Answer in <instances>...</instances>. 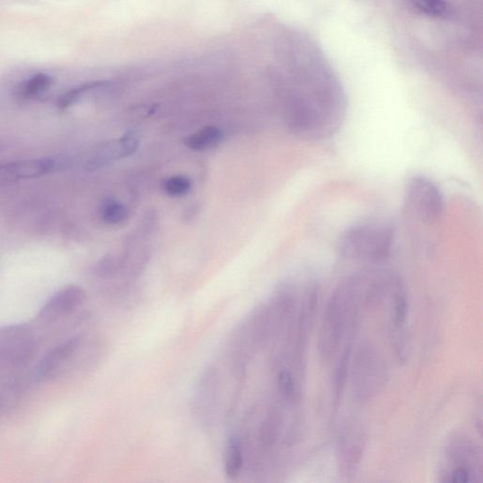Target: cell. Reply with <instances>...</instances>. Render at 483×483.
<instances>
[{"mask_svg": "<svg viewBox=\"0 0 483 483\" xmlns=\"http://www.w3.org/2000/svg\"><path fill=\"white\" fill-rule=\"evenodd\" d=\"M117 270L116 263L113 259H104L97 268V273L101 277H110Z\"/></svg>", "mask_w": 483, "mask_h": 483, "instance_id": "24", "label": "cell"}, {"mask_svg": "<svg viewBox=\"0 0 483 483\" xmlns=\"http://www.w3.org/2000/svg\"><path fill=\"white\" fill-rule=\"evenodd\" d=\"M407 208L426 222L437 220L443 212V197L437 185L423 176L408 181L405 191Z\"/></svg>", "mask_w": 483, "mask_h": 483, "instance_id": "6", "label": "cell"}, {"mask_svg": "<svg viewBox=\"0 0 483 483\" xmlns=\"http://www.w3.org/2000/svg\"><path fill=\"white\" fill-rule=\"evenodd\" d=\"M105 82H92L83 85L74 87L66 92L58 99V107L60 109H67L79 102L89 92L104 87Z\"/></svg>", "mask_w": 483, "mask_h": 483, "instance_id": "21", "label": "cell"}, {"mask_svg": "<svg viewBox=\"0 0 483 483\" xmlns=\"http://www.w3.org/2000/svg\"><path fill=\"white\" fill-rule=\"evenodd\" d=\"M243 445L240 438L236 435H232L227 443L225 456V472L229 479H237L243 469Z\"/></svg>", "mask_w": 483, "mask_h": 483, "instance_id": "16", "label": "cell"}, {"mask_svg": "<svg viewBox=\"0 0 483 483\" xmlns=\"http://www.w3.org/2000/svg\"><path fill=\"white\" fill-rule=\"evenodd\" d=\"M360 277L353 275L334 290L325 306L318 347L321 360L329 364L337 357L347 329L360 312Z\"/></svg>", "mask_w": 483, "mask_h": 483, "instance_id": "1", "label": "cell"}, {"mask_svg": "<svg viewBox=\"0 0 483 483\" xmlns=\"http://www.w3.org/2000/svg\"><path fill=\"white\" fill-rule=\"evenodd\" d=\"M84 290L78 285H67L56 292L44 304L39 319L44 323L59 321L75 312L85 302Z\"/></svg>", "mask_w": 483, "mask_h": 483, "instance_id": "10", "label": "cell"}, {"mask_svg": "<svg viewBox=\"0 0 483 483\" xmlns=\"http://www.w3.org/2000/svg\"><path fill=\"white\" fill-rule=\"evenodd\" d=\"M394 229L383 222H365L348 229L340 240V252L353 261L379 264L394 244Z\"/></svg>", "mask_w": 483, "mask_h": 483, "instance_id": "3", "label": "cell"}, {"mask_svg": "<svg viewBox=\"0 0 483 483\" xmlns=\"http://www.w3.org/2000/svg\"><path fill=\"white\" fill-rule=\"evenodd\" d=\"M388 368L380 349L370 341H362L353 349L348 379L357 402L373 401L386 385Z\"/></svg>", "mask_w": 483, "mask_h": 483, "instance_id": "2", "label": "cell"}, {"mask_svg": "<svg viewBox=\"0 0 483 483\" xmlns=\"http://www.w3.org/2000/svg\"><path fill=\"white\" fill-rule=\"evenodd\" d=\"M320 303L319 287L315 285L306 286L303 300L295 321V356L299 364L303 362L309 337L312 329Z\"/></svg>", "mask_w": 483, "mask_h": 483, "instance_id": "9", "label": "cell"}, {"mask_svg": "<svg viewBox=\"0 0 483 483\" xmlns=\"http://www.w3.org/2000/svg\"><path fill=\"white\" fill-rule=\"evenodd\" d=\"M191 184L189 178L178 175L167 179L163 183V189L167 195L181 197L189 192Z\"/></svg>", "mask_w": 483, "mask_h": 483, "instance_id": "23", "label": "cell"}, {"mask_svg": "<svg viewBox=\"0 0 483 483\" xmlns=\"http://www.w3.org/2000/svg\"><path fill=\"white\" fill-rule=\"evenodd\" d=\"M444 459L449 469L443 481L469 483L479 481L482 476V457L477 444L467 436H454L445 447Z\"/></svg>", "mask_w": 483, "mask_h": 483, "instance_id": "4", "label": "cell"}, {"mask_svg": "<svg viewBox=\"0 0 483 483\" xmlns=\"http://www.w3.org/2000/svg\"><path fill=\"white\" fill-rule=\"evenodd\" d=\"M417 13L435 18H447L452 10L447 0H408Z\"/></svg>", "mask_w": 483, "mask_h": 483, "instance_id": "18", "label": "cell"}, {"mask_svg": "<svg viewBox=\"0 0 483 483\" xmlns=\"http://www.w3.org/2000/svg\"><path fill=\"white\" fill-rule=\"evenodd\" d=\"M392 303L391 334L392 342L400 362H405L408 356V338L407 322L408 319V301L405 285L399 277L390 296Z\"/></svg>", "mask_w": 483, "mask_h": 483, "instance_id": "8", "label": "cell"}, {"mask_svg": "<svg viewBox=\"0 0 483 483\" xmlns=\"http://www.w3.org/2000/svg\"><path fill=\"white\" fill-rule=\"evenodd\" d=\"M367 444L363 425L356 420L343 423L337 439V461L342 477L351 479L359 470Z\"/></svg>", "mask_w": 483, "mask_h": 483, "instance_id": "5", "label": "cell"}, {"mask_svg": "<svg viewBox=\"0 0 483 483\" xmlns=\"http://www.w3.org/2000/svg\"><path fill=\"white\" fill-rule=\"evenodd\" d=\"M53 83L48 74L40 72L23 81L14 89V95L21 100H31L39 97L48 91Z\"/></svg>", "mask_w": 483, "mask_h": 483, "instance_id": "14", "label": "cell"}, {"mask_svg": "<svg viewBox=\"0 0 483 483\" xmlns=\"http://www.w3.org/2000/svg\"><path fill=\"white\" fill-rule=\"evenodd\" d=\"M35 348L31 334L25 327L13 326L0 329V371L28 364Z\"/></svg>", "mask_w": 483, "mask_h": 483, "instance_id": "7", "label": "cell"}, {"mask_svg": "<svg viewBox=\"0 0 483 483\" xmlns=\"http://www.w3.org/2000/svg\"><path fill=\"white\" fill-rule=\"evenodd\" d=\"M283 425V416L280 412L273 410L268 415L259 430V440L265 448L273 447L281 435Z\"/></svg>", "mask_w": 483, "mask_h": 483, "instance_id": "17", "label": "cell"}, {"mask_svg": "<svg viewBox=\"0 0 483 483\" xmlns=\"http://www.w3.org/2000/svg\"><path fill=\"white\" fill-rule=\"evenodd\" d=\"M55 162L50 158L23 160L0 166V177L7 180L40 178L50 173Z\"/></svg>", "mask_w": 483, "mask_h": 483, "instance_id": "13", "label": "cell"}, {"mask_svg": "<svg viewBox=\"0 0 483 483\" xmlns=\"http://www.w3.org/2000/svg\"><path fill=\"white\" fill-rule=\"evenodd\" d=\"M221 139L222 132L220 129L216 127L209 126L185 138L184 144L192 151L203 152L216 146Z\"/></svg>", "mask_w": 483, "mask_h": 483, "instance_id": "15", "label": "cell"}, {"mask_svg": "<svg viewBox=\"0 0 483 483\" xmlns=\"http://www.w3.org/2000/svg\"><path fill=\"white\" fill-rule=\"evenodd\" d=\"M278 392L289 403H294L300 398V387L292 371L286 367L278 370L277 375Z\"/></svg>", "mask_w": 483, "mask_h": 483, "instance_id": "20", "label": "cell"}, {"mask_svg": "<svg viewBox=\"0 0 483 483\" xmlns=\"http://www.w3.org/2000/svg\"><path fill=\"white\" fill-rule=\"evenodd\" d=\"M218 377L215 369H208L207 373L203 375L199 381L198 396H197V408L200 406L208 408L215 401V396L216 394Z\"/></svg>", "mask_w": 483, "mask_h": 483, "instance_id": "19", "label": "cell"}, {"mask_svg": "<svg viewBox=\"0 0 483 483\" xmlns=\"http://www.w3.org/2000/svg\"><path fill=\"white\" fill-rule=\"evenodd\" d=\"M101 215L107 224L118 225L127 219L128 213L122 203L117 199L108 198L101 204Z\"/></svg>", "mask_w": 483, "mask_h": 483, "instance_id": "22", "label": "cell"}, {"mask_svg": "<svg viewBox=\"0 0 483 483\" xmlns=\"http://www.w3.org/2000/svg\"><path fill=\"white\" fill-rule=\"evenodd\" d=\"M82 342L81 337H74L52 348L37 364L35 378L42 381L57 374L60 369L76 355Z\"/></svg>", "mask_w": 483, "mask_h": 483, "instance_id": "12", "label": "cell"}, {"mask_svg": "<svg viewBox=\"0 0 483 483\" xmlns=\"http://www.w3.org/2000/svg\"><path fill=\"white\" fill-rule=\"evenodd\" d=\"M139 141L133 133H127L120 139L108 142L92 154L86 163L89 171L102 169L109 162L128 157L137 151Z\"/></svg>", "mask_w": 483, "mask_h": 483, "instance_id": "11", "label": "cell"}]
</instances>
